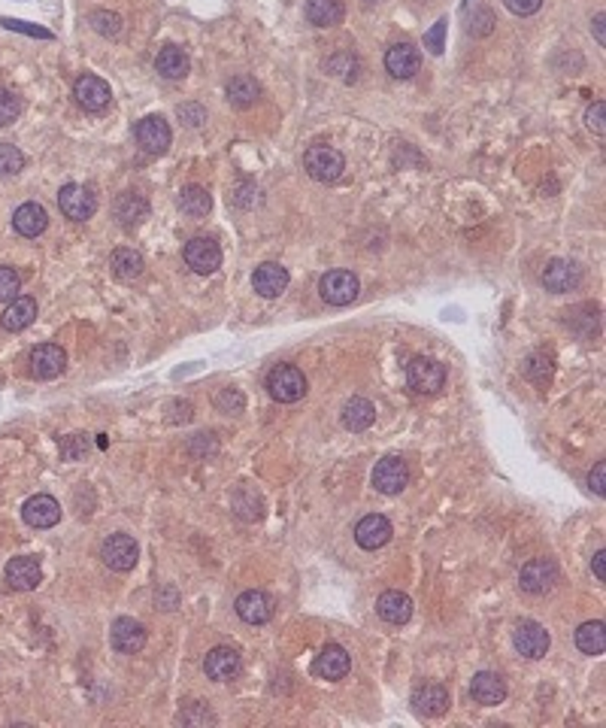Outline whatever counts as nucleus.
I'll return each instance as SVG.
<instances>
[{
	"instance_id": "nucleus-39",
	"label": "nucleus",
	"mask_w": 606,
	"mask_h": 728,
	"mask_svg": "<svg viewBox=\"0 0 606 728\" xmlns=\"http://www.w3.org/2000/svg\"><path fill=\"white\" fill-rule=\"evenodd\" d=\"M24 168V155L19 146L0 143V177H15Z\"/></svg>"
},
{
	"instance_id": "nucleus-42",
	"label": "nucleus",
	"mask_w": 606,
	"mask_h": 728,
	"mask_svg": "<svg viewBox=\"0 0 606 728\" xmlns=\"http://www.w3.org/2000/svg\"><path fill=\"white\" fill-rule=\"evenodd\" d=\"M22 292V277L13 268L0 264V301H13Z\"/></svg>"
},
{
	"instance_id": "nucleus-13",
	"label": "nucleus",
	"mask_w": 606,
	"mask_h": 728,
	"mask_svg": "<svg viewBox=\"0 0 606 728\" xmlns=\"http://www.w3.org/2000/svg\"><path fill=\"white\" fill-rule=\"evenodd\" d=\"M185 264L194 273H201V277H206V273H215L219 270V264H222V250L213 243L210 237H194V240H188L185 243Z\"/></svg>"
},
{
	"instance_id": "nucleus-52",
	"label": "nucleus",
	"mask_w": 606,
	"mask_h": 728,
	"mask_svg": "<svg viewBox=\"0 0 606 728\" xmlns=\"http://www.w3.org/2000/svg\"><path fill=\"white\" fill-rule=\"evenodd\" d=\"M592 31H594V34H597V43L603 46V13H601V15H597V19H594Z\"/></svg>"
},
{
	"instance_id": "nucleus-31",
	"label": "nucleus",
	"mask_w": 606,
	"mask_h": 728,
	"mask_svg": "<svg viewBox=\"0 0 606 728\" xmlns=\"http://www.w3.org/2000/svg\"><path fill=\"white\" fill-rule=\"evenodd\" d=\"M34 319H37L34 297H13L10 307H6L4 316H0V325H4L6 331H24Z\"/></svg>"
},
{
	"instance_id": "nucleus-46",
	"label": "nucleus",
	"mask_w": 606,
	"mask_h": 728,
	"mask_svg": "<svg viewBox=\"0 0 606 728\" xmlns=\"http://www.w3.org/2000/svg\"><path fill=\"white\" fill-rule=\"evenodd\" d=\"M603 115H606V104L603 101H594L592 106H588V113H585V125L592 128L597 137H603V131H606Z\"/></svg>"
},
{
	"instance_id": "nucleus-49",
	"label": "nucleus",
	"mask_w": 606,
	"mask_h": 728,
	"mask_svg": "<svg viewBox=\"0 0 606 728\" xmlns=\"http://www.w3.org/2000/svg\"><path fill=\"white\" fill-rule=\"evenodd\" d=\"M503 4L516 15H534L539 6H543V0H503Z\"/></svg>"
},
{
	"instance_id": "nucleus-18",
	"label": "nucleus",
	"mask_w": 606,
	"mask_h": 728,
	"mask_svg": "<svg viewBox=\"0 0 606 728\" xmlns=\"http://www.w3.org/2000/svg\"><path fill=\"white\" fill-rule=\"evenodd\" d=\"M4 577H6V583H10L13 589L31 592V589H37L40 580H43V568H40V559H34V556H19V559H13L10 565H6Z\"/></svg>"
},
{
	"instance_id": "nucleus-1",
	"label": "nucleus",
	"mask_w": 606,
	"mask_h": 728,
	"mask_svg": "<svg viewBox=\"0 0 606 728\" xmlns=\"http://www.w3.org/2000/svg\"><path fill=\"white\" fill-rule=\"evenodd\" d=\"M267 392L273 401L279 404H294L306 395V377L301 368L294 364H276L267 374Z\"/></svg>"
},
{
	"instance_id": "nucleus-33",
	"label": "nucleus",
	"mask_w": 606,
	"mask_h": 728,
	"mask_svg": "<svg viewBox=\"0 0 606 728\" xmlns=\"http://www.w3.org/2000/svg\"><path fill=\"white\" fill-rule=\"evenodd\" d=\"M110 268H113L115 277L122 279V283H134L140 273H143L146 261H143V255H140V252L128 250V246H122V250H115V252H113Z\"/></svg>"
},
{
	"instance_id": "nucleus-45",
	"label": "nucleus",
	"mask_w": 606,
	"mask_h": 728,
	"mask_svg": "<svg viewBox=\"0 0 606 728\" xmlns=\"http://www.w3.org/2000/svg\"><path fill=\"white\" fill-rule=\"evenodd\" d=\"M88 452V441H86V434H70L68 441L61 443V455L68 461H77V459H82V455Z\"/></svg>"
},
{
	"instance_id": "nucleus-43",
	"label": "nucleus",
	"mask_w": 606,
	"mask_h": 728,
	"mask_svg": "<svg viewBox=\"0 0 606 728\" xmlns=\"http://www.w3.org/2000/svg\"><path fill=\"white\" fill-rule=\"evenodd\" d=\"M179 723L182 725H215V716H213V710L206 707V705H188L185 710L179 714Z\"/></svg>"
},
{
	"instance_id": "nucleus-5",
	"label": "nucleus",
	"mask_w": 606,
	"mask_h": 728,
	"mask_svg": "<svg viewBox=\"0 0 606 728\" xmlns=\"http://www.w3.org/2000/svg\"><path fill=\"white\" fill-rule=\"evenodd\" d=\"M319 292L330 304V307H346V304H352L355 297H358L361 283H358V277H355L352 270H330V273L321 277Z\"/></svg>"
},
{
	"instance_id": "nucleus-4",
	"label": "nucleus",
	"mask_w": 606,
	"mask_h": 728,
	"mask_svg": "<svg viewBox=\"0 0 606 728\" xmlns=\"http://www.w3.org/2000/svg\"><path fill=\"white\" fill-rule=\"evenodd\" d=\"M101 559L110 570L128 574V570H134L137 559H140V546L131 534H110L101 546Z\"/></svg>"
},
{
	"instance_id": "nucleus-19",
	"label": "nucleus",
	"mask_w": 606,
	"mask_h": 728,
	"mask_svg": "<svg viewBox=\"0 0 606 728\" xmlns=\"http://www.w3.org/2000/svg\"><path fill=\"white\" fill-rule=\"evenodd\" d=\"M449 705V689L439 683H425L412 692V707H416L419 716H443Z\"/></svg>"
},
{
	"instance_id": "nucleus-8",
	"label": "nucleus",
	"mask_w": 606,
	"mask_h": 728,
	"mask_svg": "<svg viewBox=\"0 0 606 728\" xmlns=\"http://www.w3.org/2000/svg\"><path fill=\"white\" fill-rule=\"evenodd\" d=\"M558 583V565L552 559H530L519 574V586L528 595H546Z\"/></svg>"
},
{
	"instance_id": "nucleus-2",
	"label": "nucleus",
	"mask_w": 606,
	"mask_h": 728,
	"mask_svg": "<svg viewBox=\"0 0 606 728\" xmlns=\"http://www.w3.org/2000/svg\"><path fill=\"white\" fill-rule=\"evenodd\" d=\"M303 168L315 182H337L346 170V159L334 146H312L303 155Z\"/></svg>"
},
{
	"instance_id": "nucleus-12",
	"label": "nucleus",
	"mask_w": 606,
	"mask_h": 728,
	"mask_svg": "<svg viewBox=\"0 0 606 728\" xmlns=\"http://www.w3.org/2000/svg\"><path fill=\"white\" fill-rule=\"evenodd\" d=\"M137 143L149 155H164L170 149V125L161 115H146L137 122Z\"/></svg>"
},
{
	"instance_id": "nucleus-28",
	"label": "nucleus",
	"mask_w": 606,
	"mask_h": 728,
	"mask_svg": "<svg viewBox=\"0 0 606 728\" xmlns=\"http://www.w3.org/2000/svg\"><path fill=\"white\" fill-rule=\"evenodd\" d=\"M115 219H119V225L128 228V231L137 228L140 222L149 219V201L137 192L119 195V201H115Z\"/></svg>"
},
{
	"instance_id": "nucleus-26",
	"label": "nucleus",
	"mask_w": 606,
	"mask_h": 728,
	"mask_svg": "<svg viewBox=\"0 0 606 728\" xmlns=\"http://www.w3.org/2000/svg\"><path fill=\"white\" fill-rule=\"evenodd\" d=\"M470 695H473V701H479L483 707H494L506 698V680L501 674L483 671V674L473 677Z\"/></svg>"
},
{
	"instance_id": "nucleus-48",
	"label": "nucleus",
	"mask_w": 606,
	"mask_h": 728,
	"mask_svg": "<svg viewBox=\"0 0 606 728\" xmlns=\"http://www.w3.org/2000/svg\"><path fill=\"white\" fill-rule=\"evenodd\" d=\"M603 477H606V465H603V461H597L594 470H592V474H588V489H592V492L597 495V498H603V495H606Z\"/></svg>"
},
{
	"instance_id": "nucleus-3",
	"label": "nucleus",
	"mask_w": 606,
	"mask_h": 728,
	"mask_svg": "<svg viewBox=\"0 0 606 728\" xmlns=\"http://www.w3.org/2000/svg\"><path fill=\"white\" fill-rule=\"evenodd\" d=\"M406 383L419 395H437L439 388L446 386V368L437 359L419 355V359H412L410 368H406Z\"/></svg>"
},
{
	"instance_id": "nucleus-30",
	"label": "nucleus",
	"mask_w": 606,
	"mask_h": 728,
	"mask_svg": "<svg viewBox=\"0 0 606 728\" xmlns=\"http://www.w3.org/2000/svg\"><path fill=\"white\" fill-rule=\"evenodd\" d=\"M343 0H306V19L315 28H334V24L343 22Z\"/></svg>"
},
{
	"instance_id": "nucleus-21",
	"label": "nucleus",
	"mask_w": 606,
	"mask_h": 728,
	"mask_svg": "<svg viewBox=\"0 0 606 728\" xmlns=\"http://www.w3.org/2000/svg\"><path fill=\"white\" fill-rule=\"evenodd\" d=\"M385 68H388V73H392L394 79H412L419 73V68H421L419 49L412 43L392 46V49H388V55H385Z\"/></svg>"
},
{
	"instance_id": "nucleus-36",
	"label": "nucleus",
	"mask_w": 606,
	"mask_h": 728,
	"mask_svg": "<svg viewBox=\"0 0 606 728\" xmlns=\"http://www.w3.org/2000/svg\"><path fill=\"white\" fill-rule=\"evenodd\" d=\"M179 206H182V213H185V216L204 219L206 213L213 210V197H210V192H206L204 186H188V188H182Z\"/></svg>"
},
{
	"instance_id": "nucleus-11",
	"label": "nucleus",
	"mask_w": 606,
	"mask_h": 728,
	"mask_svg": "<svg viewBox=\"0 0 606 728\" xmlns=\"http://www.w3.org/2000/svg\"><path fill=\"white\" fill-rule=\"evenodd\" d=\"M204 671L215 683H231V680H237L240 671H243V659H240V652L231 650V647H215V650L206 652Z\"/></svg>"
},
{
	"instance_id": "nucleus-51",
	"label": "nucleus",
	"mask_w": 606,
	"mask_h": 728,
	"mask_svg": "<svg viewBox=\"0 0 606 728\" xmlns=\"http://www.w3.org/2000/svg\"><path fill=\"white\" fill-rule=\"evenodd\" d=\"M592 568H594L597 580H606V552H603V550H597V556H594V561H592Z\"/></svg>"
},
{
	"instance_id": "nucleus-15",
	"label": "nucleus",
	"mask_w": 606,
	"mask_h": 728,
	"mask_svg": "<svg viewBox=\"0 0 606 728\" xmlns=\"http://www.w3.org/2000/svg\"><path fill=\"white\" fill-rule=\"evenodd\" d=\"M237 614L243 623L249 625H264V623H270L273 619V598L267 592H261V589H249L243 592L237 598Z\"/></svg>"
},
{
	"instance_id": "nucleus-16",
	"label": "nucleus",
	"mask_w": 606,
	"mask_h": 728,
	"mask_svg": "<svg viewBox=\"0 0 606 728\" xmlns=\"http://www.w3.org/2000/svg\"><path fill=\"white\" fill-rule=\"evenodd\" d=\"M22 516L31 528H52L61 523V504L52 495H34V498L24 501Z\"/></svg>"
},
{
	"instance_id": "nucleus-10",
	"label": "nucleus",
	"mask_w": 606,
	"mask_h": 728,
	"mask_svg": "<svg viewBox=\"0 0 606 728\" xmlns=\"http://www.w3.org/2000/svg\"><path fill=\"white\" fill-rule=\"evenodd\" d=\"M512 643H516V650L521 652L525 659H543L546 652H549V632H546L543 625L534 623V619H521L516 625V632H512Z\"/></svg>"
},
{
	"instance_id": "nucleus-37",
	"label": "nucleus",
	"mask_w": 606,
	"mask_h": 728,
	"mask_svg": "<svg viewBox=\"0 0 606 728\" xmlns=\"http://www.w3.org/2000/svg\"><path fill=\"white\" fill-rule=\"evenodd\" d=\"M552 374H555V359L549 352H534V355H528V361H525V377L530 379V383H537V386H549L552 383Z\"/></svg>"
},
{
	"instance_id": "nucleus-9",
	"label": "nucleus",
	"mask_w": 606,
	"mask_h": 728,
	"mask_svg": "<svg viewBox=\"0 0 606 728\" xmlns=\"http://www.w3.org/2000/svg\"><path fill=\"white\" fill-rule=\"evenodd\" d=\"M73 97H77V104L82 110L88 113H101L104 106H110L113 101V91L106 86V79L95 77V73H82L77 79V86H73Z\"/></svg>"
},
{
	"instance_id": "nucleus-20",
	"label": "nucleus",
	"mask_w": 606,
	"mask_h": 728,
	"mask_svg": "<svg viewBox=\"0 0 606 728\" xmlns=\"http://www.w3.org/2000/svg\"><path fill=\"white\" fill-rule=\"evenodd\" d=\"M113 647H115V652H122V656H134V652L146 647V628L128 616L115 619L113 623Z\"/></svg>"
},
{
	"instance_id": "nucleus-44",
	"label": "nucleus",
	"mask_w": 606,
	"mask_h": 728,
	"mask_svg": "<svg viewBox=\"0 0 606 728\" xmlns=\"http://www.w3.org/2000/svg\"><path fill=\"white\" fill-rule=\"evenodd\" d=\"M215 407H219L222 413H243L246 401L237 388H222V392L215 395Z\"/></svg>"
},
{
	"instance_id": "nucleus-32",
	"label": "nucleus",
	"mask_w": 606,
	"mask_h": 728,
	"mask_svg": "<svg viewBox=\"0 0 606 728\" xmlns=\"http://www.w3.org/2000/svg\"><path fill=\"white\" fill-rule=\"evenodd\" d=\"M376 422V407L367 398H352L346 401L343 407V425L348 432H367V428Z\"/></svg>"
},
{
	"instance_id": "nucleus-34",
	"label": "nucleus",
	"mask_w": 606,
	"mask_h": 728,
	"mask_svg": "<svg viewBox=\"0 0 606 728\" xmlns=\"http://www.w3.org/2000/svg\"><path fill=\"white\" fill-rule=\"evenodd\" d=\"M576 647L585 652V656H603L606 650V632L603 623L594 619V623H583L576 628Z\"/></svg>"
},
{
	"instance_id": "nucleus-41",
	"label": "nucleus",
	"mask_w": 606,
	"mask_h": 728,
	"mask_svg": "<svg viewBox=\"0 0 606 728\" xmlns=\"http://www.w3.org/2000/svg\"><path fill=\"white\" fill-rule=\"evenodd\" d=\"M19 113H22V101H19V97H15L13 91L0 88V128L13 125V122L19 119Z\"/></svg>"
},
{
	"instance_id": "nucleus-14",
	"label": "nucleus",
	"mask_w": 606,
	"mask_h": 728,
	"mask_svg": "<svg viewBox=\"0 0 606 728\" xmlns=\"http://www.w3.org/2000/svg\"><path fill=\"white\" fill-rule=\"evenodd\" d=\"M583 283V268H579L576 261H567V259H555L546 264L543 270V286L549 288V292L561 295V292H573V288H579Z\"/></svg>"
},
{
	"instance_id": "nucleus-38",
	"label": "nucleus",
	"mask_w": 606,
	"mask_h": 728,
	"mask_svg": "<svg viewBox=\"0 0 606 728\" xmlns=\"http://www.w3.org/2000/svg\"><path fill=\"white\" fill-rule=\"evenodd\" d=\"M328 70L334 73V77L343 79V82H355V79H358V58H355L352 52H337L328 61Z\"/></svg>"
},
{
	"instance_id": "nucleus-50",
	"label": "nucleus",
	"mask_w": 606,
	"mask_h": 728,
	"mask_svg": "<svg viewBox=\"0 0 606 728\" xmlns=\"http://www.w3.org/2000/svg\"><path fill=\"white\" fill-rule=\"evenodd\" d=\"M443 34H446V22H437L434 24V31H430V34L425 37V43H428V49L434 55H439L443 52Z\"/></svg>"
},
{
	"instance_id": "nucleus-6",
	"label": "nucleus",
	"mask_w": 606,
	"mask_h": 728,
	"mask_svg": "<svg viewBox=\"0 0 606 728\" xmlns=\"http://www.w3.org/2000/svg\"><path fill=\"white\" fill-rule=\"evenodd\" d=\"M58 206H61V213L73 222H86L97 213V195L91 192L88 186H77V182H70V186H64L61 192H58Z\"/></svg>"
},
{
	"instance_id": "nucleus-29",
	"label": "nucleus",
	"mask_w": 606,
	"mask_h": 728,
	"mask_svg": "<svg viewBox=\"0 0 606 728\" xmlns=\"http://www.w3.org/2000/svg\"><path fill=\"white\" fill-rule=\"evenodd\" d=\"M188 68H191V61H188L185 49H179V46H164L155 58V70L161 73L164 79H185Z\"/></svg>"
},
{
	"instance_id": "nucleus-23",
	"label": "nucleus",
	"mask_w": 606,
	"mask_h": 728,
	"mask_svg": "<svg viewBox=\"0 0 606 728\" xmlns=\"http://www.w3.org/2000/svg\"><path fill=\"white\" fill-rule=\"evenodd\" d=\"M252 286L261 297H279L288 288V270L276 261H264L261 268H255Z\"/></svg>"
},
{
	"instance_id": "nucleus-22",
	"label": "nucleus",
	"mask_w": 606,
	"mask_h": 728,
	"mask_svg": "<svg viewBox=\"0 0 606 728\" xmlns=\"http://www.w3.org/2000/svg\"><path fill=\"white\" fill-rule=\"evenodd\" d=\"M355 541H358L361 550H379L392 541V523L379 513L373 516H364L358 525H355Z\"/></svg>"
},
{
	"instance_id": "nucleus-35",
	"label": "nucleus",
	"mask_w": 606,
	"mask_h": 728,
	"mask_svg": "<svg viewBox=\"0 0 606 728\" xmlns=\"http://www.w3.org/2000/svg\"><path fill=\"white\" fill-rule=\"evenodd\" d=\"M258 97H261V86L252 77H246V73H240V77H234L228 82V101L234 106H240V110L252 106Z\"/></svg>"
},
{
	"instance_id": "nucleus-7",
	"label": "nucleus",
	"mask_w": 606,
	"mask_h": 728,
	"mask_svg": "<svg viewBox=\"0 0 606 728\" xmlns=\"http://www.w3.org/2000/svg\"><path fill=\"white\" fill-rule=\"evenodd\" d=\"M373 486L382 495H401L406 486H410V468H406L403 459L397 455H385L382 461H376L373 468Z\"/></svg>"
},
{
	"instance_id": "nucleus-40",
	"label": "nucleus",
	"mask_w": 606,
	"mask_h": 728,
	"mask_svg": "<svg viewBox=\"0 0 606 728\" xmlns=\"http://www.w3.org/2000/svg\"><path fill=\"white\" fill-rule=\"evenodd\" d=\"M91 24H95V31H97V34H104V37H119L122 34V19L115 13H104V10L91 13Z\"/></svg>"
},
{
	"instance_id": "nucleus-47",
	"label": "nucleus",
	"mask_w": 606,
	"mask_h": 728,
	"mask_svg": "<svg viewBox=\"0 0 606 728\" xmlns=\"http://www.w3.org/2000/svg\"><path fill=\"white\" fill-rule=\"evenodd\" d=\"M492 28H494V15H492V10H479L476 15H473L470 31H473V34H476V37L492 34Z\"/></svg>"
},
{
	"instance_id": "nucleus-17",
	"label": "nucleus",
	"mask_w": 606,
	"mask_h": 728,
	"mask_svg": "<svg viewBox=\"0 0 606 728\" xmlns=\"http://www.w3.org/2000/svg\"><path fill=\"white\" fill-rule=\"evenodd\" d=\"M64 368H68V355H64L61 346L43 343V346H37V350L31 352V374H34L37 379L61 377Z\"/></svg>"
},
{
	"instance_id": "nucleus-27",
	"label": "nucleus",
	"mask_w": 606,
	"mask_h": 728,
	"mask_svg": "<svg viewBox=\"0 0 606 728\" xmlns=\"http://www.w3.org/2000/svg\"><path fill=\"white\" fill-rule=\"evenodd\" d=\"M46 225H49L46 210L40 204H34V201L22 204L19 210L13 213V228L19 231L22 237H40L46 231Z\"/></svg>"
},
{
	"instance_id": "nucleus-25",
	"label": "nucleus",
	"mask_w": 606,
	"mask_h": 728,
	"mask_svg": "<svg viewBox=\"0 0 606 728\" xmlns=\"http://www.w3.org/2000/svg\"><path fill=\"white\" fill-rule=\"evenodd\" d=\"M348 668H352V659H348V652L339 643H328L319 652V659H315V674L325 677V680H343Z\"/></svg>"
},
{
	"instance_id": "nucleus-24",
	"label": "nucleus",
	"mask_w": 606,
	"mask_h": 728,
	"mask_svg": "<svg viewBox=\"0 0 606 728\" xmlns=\"http://www.w3.org/2000/svg\"><path fill=\"white\" fill-rule=\"evenodd\" d=\"M376 614L385 619V623H392V625H403V623H410V616H412V598L406 592H397V589H388V592H382L379 595V601H376Z\"/></svg>"
}]
</instances>
